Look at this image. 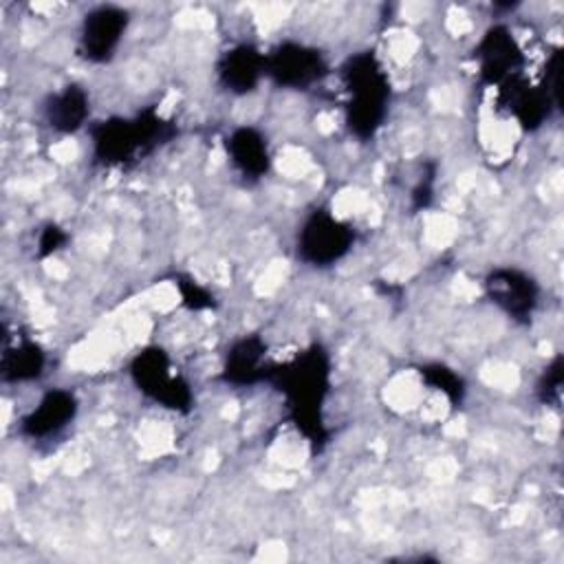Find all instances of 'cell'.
Masks as SVG:
<instances>
[{"label":"cell","mask_w":564,"mask_h":564,"mask_svg":"<svg viewBox=\"0 0 564 564\" xmlns=\"http://www.w3.org/2000/svg\"><path fill=\"white\" fill-rule=\"evenodd\" d=\"M77 414V399L73 392L55 388L48 390L40 403L20 421V432L29 438H48L62 432Z\"/></svg>","instance_id":"30bf717a"},{"label":"cell","mask_w":564,"mask_h":564,"mask_svg":"<svg viewBox=\"0 0 564 564\" xmlns=\"http://www.w3.org/2000/svg\"><path fill=\"white\" fill-rule=\"evenodd\" d=\"M476 59L480 64L482 79L487 84H500L516 75L522 53L507 26H491L476 48Z\"/></svg>","instance_id":"9c48e42d"},{"label":"cell","mask_w":564,"mask_h":564,"mask_svg":"<svg viewBox=\"0 0 564 564\" xmlns=\"http://www.w3.org/2000/svg\"><path fill=\"white\" fill-rule=\"evenodd\" d=\"M128 26V11L112 4L95 7L82 22V53L90 62H108Z\"/></svg>","instance_id":"52a82bcc"},{"label":"cell","mask_w":564,"mask_h":564,"mask_svg":"<svg viewBox=\"0 0 564 564\" xmlns=\"http://www.w3.org/2000/svg\"><path fill=\"white\" fill-rule=\"evenodd\" d=\"M487 295L516 319L529 317L538 304L535 282L518 269H494L485 280Z\"/></svg>","instance_id":"ba28073f"},{"label":"cell","mask_w":564,"mask_h":564,"mask_svg":"<svg viewBox=\"0 0 564 564\" xmlns=\"http://www.w3.org/2000/svg\"><path fill=\"white\" fill-rule=\"evenodd\" d=\"M264 73L286 88H311L326 75V62L313 46L282 42L264 55Z\"/></svg>","instance_id":"8992f818"},{"label":"cell","mask_w":564,"mask_h":564,"mask_svg":"<svg viewBox=\"0 0 564 564\" xmlns=\"http://www.w3.org/2000/svg\"><path fill=\"white\" fill-rule=\"evenodd\" d=\"M90 112L88 95L82 86H64L59 93L51 95L44 106V117L48 126L57 132H75L84 126Z\"/></svg>","instance_id":"4fadbf2b"},{"label":"cell","mask_w":564,"mask_h":564,"mask_svg":"<svg viewBox=\"0 0 564 564\" xmlns=\"http://www.w3.org/2000/svg\"><path fill=\"white\" fill-rule=\"evenodd\" d=\"M560 386H562V359L557 357L549 370L544 372L540 381V397L546 403H557L560 401Z\"/></svg>","instance_id":"e0dca14e"},{"label":"cell","mask_w":564,"mask_h":564,"mask_svg":"<svg viewBox=\"0 0 564 564\" xmlns=\"http://www.w3.org/2000/svg\"><path fill=\"white\" fill-rule=\"evenodd\" d=\"M421 377L436 390H441L452 403H460L463 399V381L456 372H452L449 368L441 366V364H432L421 368Z\"/></svg>","instance_id":"2e32d148"},{"label":"cell","mask_w":564,"mask_h":564,"mask_svg":"<svg viewBox=\"0 0 564 564\" xmlns=\"http://www.w3.org/2000/svg\"><path fill=\"white\" fill-rule=\"evenodd\" d=\"M130 375L139 390L172 410H189V386L172 372V364L161 348H145L130 366Z\"/></svg>","instance_id":"5b68a950"},{"label":"cell","mask_w":564,"mask_h":564,"mask_svg":"<svg viewBox=\"0 0 564 564\" xmlns=\"http://www.w3.org/2000/svg\"><path fill=\"white\" fill-rule=\"evenodd\" d=\"M352 229L324 209H315L297 234V256L313 267H330L352 247Z\"/></svg>","instance_id":"277c9868"},{"label":"cell","mask_w":564,"mask_h":564,"mask_svg":"<svg viewBox=\"0 0 564 564\" xmlns=\"http://www.w3.org/2000/svg\"><path fill=\"white\" fill-rule=\"evenodd\" d=\"M181 295H183L185 304L192 306V308L212 306V295L205 289H200L196 282H192V280L187 282V286H181Z\"/></svg>","instance_id":"ac0fdd59"},{"label":"cell","mask_w":564,"mask_h":564,"mask_svg":"<svg viewBox=\"0 0 564 564\" xmlns=\"http://www.w3.org/2000/svg\"><path fill=\"white\" fill-rule=\"evenodd\" d=\"M275 377V383L286 394L289 405L293 408L295 425L313 441H322V421L319 403L328 390V359L322 348L313 346L302 352L295 361L284 368L271 370L267 375Z\"/></svg>","instance_id":"6da1fadb"},{"label":"cell","mask_w":564,"mask_h":564,"mask_svg":"<svg viewBox=\"0 0 564 564\" xmlns=\"http://www.w3.org/2000/svg\"><path fill=\"white\" fill-rule=\"evenodd\" d=\"M64 240H66V234L59 227L48 225L40 236V256H48L57 251L64 245Z\"/></svg>","instance_id":"d6986e66"},{"label":"cell","mask_w":564,"mask_h":564,"mask_svg":"<svg viewBox=\"0 0 564 564\" xmlns=\"http://www.w3.org/2000/svg\"><path fill=\"white\" fill-rule=\"evenodd\" d=\"M44 352L35 341H15L13 346H4L0 372L2 381L18 383L37 379L44 370Z\"/></svg>","instance_id":"9a60e30c"},{"label":"cell","mask_w":564,"mask_h":564,"mask_svg":"<svg viewBox=\"0 0 564 564\" xmlns=\"http://www.w3.org/2000/svg\"><path fill=\"white\" fill-rule=\"evenodd\" d=\"M172 137V126L154 112L134 119H108L93 130L95 159L106 165L128 163Z\"/></svg>","instance_id":"3957f363"},{"label":"cell","mask_w":564,"mask_h":564,"mask_svg":"<svg viewBox=\"0 0 564 564\" xmlns=\"http://www.w3.org/2000/svg\"><path fill=\"white\" fill-rule=\"evenodd\" d=\"M227 154L247 178H260L269 172V148L256 128H236L227 137Z\"/></svg>","instance_id":"7c38bea8"},{"label":"cell","mask_w":564,"mask_h":564,"mask_svg":"<svg viewBox=\"0 0 564 564\" xmlns=\"http://www.w3.org/2000/svg\"><path fill=\"white\" fill-rule=\"evenodd\" d=\"M269 370L264 368V344L260 337H245L234 344L225 364V379L245 386L267 379Z\"/></svg>","instance_id":"5bb4252c"},{"label":"cell","mask_w":564,"mask_h":564,"mask_svg":"<svg viewBox=\"0 0 564 564\" xmlns=\"http://www.w3.org/2000/svg\"><path fill=\"white\" fill-rule=\"evenodd\" d=\"M264 75V55L251 44L229 48L218 62L220 84L236 95L251 93Z\"/></svg>","instance_id":"8fae6325"},{"label":"cell","mask_w":564,"mask_h":564,"mask_svg":"<svg viewBox=\"0 0 564 564\" xmlns=\"http://www.w3.org/2000/svg\"><path fill=\"white\" fill-rule=\"evenodd\" d=\"M341 75L350 93V104L346 112L348 128L359 139H368L381 128L388 115V97H390L388 75L372 53L352 55L344 64Z\"/></svg>","instance_id":"7a4b0ae2"}]
</instances>
